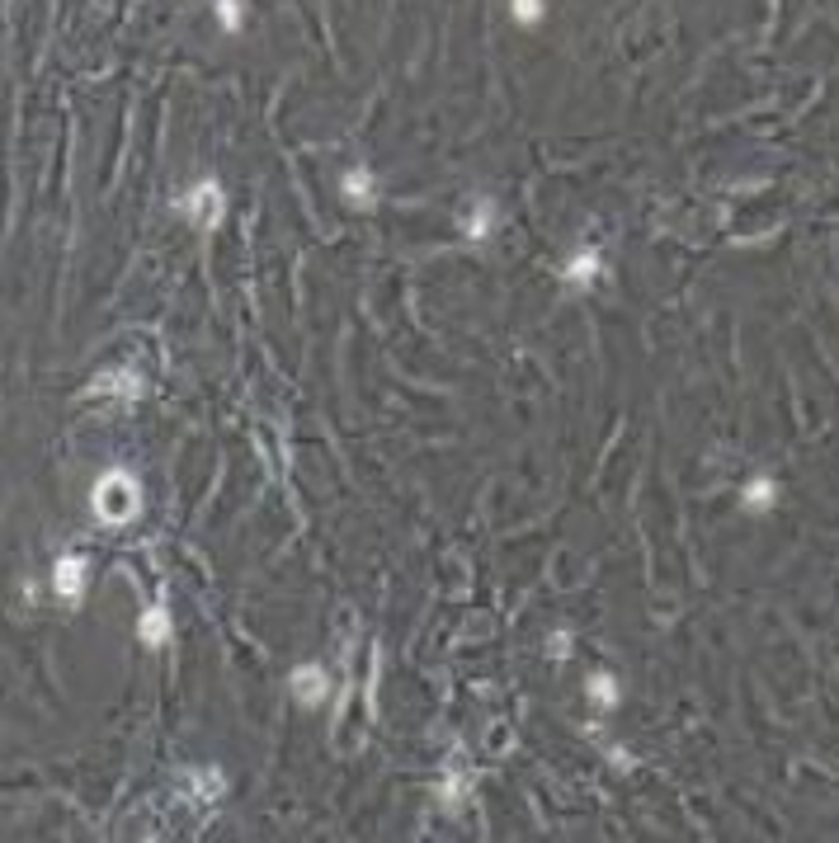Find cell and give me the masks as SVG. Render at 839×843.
<instances>
[{
  "instance_id": "obj_1",
  "label": "cell",
  "mask_w": 839,
  "mask_h": 843,
  "mask_svg": "<svg viewBox=\"0 0 839 843\" xmlns=\"http://www.w3.org/2000/svg\"><path fill=\"white\" fill-rule=\"evenodd\" d=\"M90 513L104 528H127L141 519V481L127 467L99 471L90 485Z\"/></svg>"
},
{
  "instance_id": "obj_2",
  "label": "cell",
  "mask_w": 839,
  "mask_h": 843,
  "mask_svg": "<svg viewBox=\"0 0 839 843\" xmlns=\"http://www.w3.org/2000/svg\"><path fill=\"white\" fill-rule=\"evenodd\" d=\"M180 212L189 226H198V232H212V226H222V218H226V189L218 179H198L180 194Z\"/></svg>"
},
{
  "instance_id": "obj_3",
  "label": "cell",
  "mask_w": 839,
  "mask_h": 843,
  "mask_svg": "<svg viewBox=\"0 0 839 843\" xmlns=\"http://www.w3.org/2000/svg\"><path fill=\"white\" fill-rule=\"evenodd\" d=\"M141 396H147V377L137 368H99L85 382L81 401H141Z\"/></svg>"
},
{
  "instance_id": "obj_4",
  "label": "cell",
  "mask_w": 839,
  "mask_h": 843,
  "mask_svg": "<svg viewBox=\"0 0 839 843\" xmlns=\"http://www.w3.org/2000/svg\"><path fill=\"white\" fill-rule=\"evenodd\" d=\"M48 584H52V598H62L66 608H76L85 598V590H90V561H85L81 551H62L52 561Z\"/></svg>"
},
{
  "instance_id": "obj_5",
  "label": "cell",
  "mask_w": 839,
  "mask_h": 843,
  "mask_svg": "<svg viewBox=\"0 0 839 843\" xmlns=\"http://www.w3.org/2000/svg\"><path fill=\"white\" fill-rule=\"evenodd\" d=\"M288 693L303 711H317V707L331 703V674H325L317 660H303V665H293V674H288Z\"/></svg>"
},
{
  "instance_id": "obj_6",
  "label": "cell",
  "mask_w": 839,
  "mask_h": 843,
  "mask_svg": "<svg viewBox=\"0 0 839 843\" xmlns=\"http://www.w3.org/2000/svg\"><path fill=\"white\" fill-rule=\"evenodd\" d=\"M340 198L354 208V212H373L382 203V194H378V179H373V170L368 165H354L340 175Z\"/></svg>"
},
{
  "instance_id": "obj_7",
  "label": "cell",
  "mask_w": 839,
  "mask_h": 843,
  "mask_svg": "<svg viewBox=\"0 0 839 843\" xmlns=\"http://www.w3.org/2000/svg\"><path fill=\"white\" fill-rule=\"evenodd\" d=\"M562 278L571 283V288H594V283L604 278V255L600 250H576V255H566V264H562Z\"/></svg>"
},
{
  "instance_id": "obj_8",
  "label": "cell",
  "mask_w": 839,
  "mask_h": 843,
  "mask_svg": "<svg viewBox=\"0 0 839 843\" xmlns=\"http://www.w3.org/2000/svg\"><path fill=\"white\" fill-rule=\"evenodd\" d=\"M491 232H495V198L477 194L472 208L462 212V236L472 240V246H481V240H491Z\"/></svg>"
},
{
  "instance_id": "obj_9",
  "label": "cell",
  "mask_w": 839,
  "mask_h": 843,
  "mask_svg": "<svg viewBox=\"0 0 839 843\" xmlns=\"http://www.w3.org/2000/svg\"><path fill=\"white\" fill-rule=\"evenodd\" d=\"M774 505H778V481L769 476V471H755V476L741 485V509L760 519V513H769Z\"/></svg>"
},
{
  "instance_id": "obj_10",
  "label": "cell",
  "mask_w": 839,
  "mask_h": 843,
  "mask_svg": "<svg viewBox=\"0 0 839 843\" xmlns=\"http://www.w3.org/2000/svg\"><path fill=\"white\" fill-rule=\"evenodd\" d=\"M137 641L147 650H161L165 641H170V608L165 604H147L141 608V618H137Z\"/></svg>"
},
{
  "instance_id": "obj_11",
  "label": "cell",
  "mask_w": 839,
  "mask_h": 843,
  "mask_svg": "<svg viewBox=\"0 0 839 843\" xmlns=\"http://www.w3.org/2000/svg\"><path fill=\"white\" fill-rule=\"evenodd\" d=\"M585 697H590L594 711H618L622 707V683L608 674V669H594V674L585 679Z\"/></svg>"
},
{
  "instance_id": "obj_12",
  "label": "cell",
  "mask_w": 839,
  "mask_h": 843,
  "mask_svg": "<svg viewBox=\"0 0 839 843\" xmlns=\"http://www.w3.org/2000/svg\"><path fill=\"white\" fill-rule=\"evenodd\" d=\"M212 14H218L222 34H240V24H246V10H240V0H212Z\"/></svg>"
},
{
  "instance_id": "obj_13",
  "label": "cell",
  "mask_w": 839,
  "mask_h": 843,
  "mask_svg": "<svg viewBox=\"0 0 839 843\" xmlns=\"http://www.w3.org/2000/svg\"><path fill=\"white\" fill-rule=\"evenodd\" d=\"M509 14H515V24L533 28V24H543V14H547V0H509Z\"/></svg>"
},
{
  "instance_id": "obj_14",
  "label": "cell",
  "mask_w": 839,
  "mask_h": 843,
  "mask_svg": "<svg viewBox=\"0 0 839 843\" xmlns=\"http://www.w3.org/2000/svg\"><path fill=\"white\" fill-rule=\"evenodd\" d=\"M566 641H571L566 632H557V636H552V660H566V655H571V646H566Z\"/></svg>"
}]
</instances>
